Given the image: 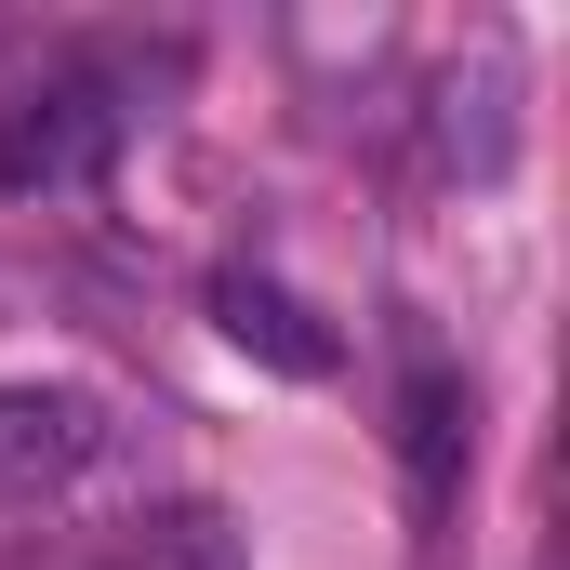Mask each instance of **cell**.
Wrapping results in <instances>:
<instances>
[{"label":"cell","instance_id":"cell-2","mask_svg":"<svg viewBox=\"0 0 570 570\" xmlns=\"http://www.w3.org/2000/svg\"><path fill=\"white\" fill-rule=\"evenodd\" d=\"M107 451L94 385H0V518H40L53 491H80Z\"/></svg>","mask_w":570,"mask_h":570},{"label":"cell","instance_id":"cell-4","mask_svg":"<svg viewBox=\"0 0 570 570\" xmlns=\"http://www.w3.org/2000/svg\"><path fill=\"white\" fill-rule=\"evenodd\" d=\"M399 464H412V504H451V478H464V372H412V385H399Z\"/></svg>","mask_w":570,"mask_h":570},{"label":"cell","instance_id":"cell-5","mask_svg":"<svg viewBox=\"0 0 570 570\" xmlns=\"http://www.w3.org/2000/svg\"><path fill=\"white\" fill-rule=\"evenodd\" d=\"M107 570H253V558H239V531H226L213 504H159V518L120 531V558H107Z\"/></svg>","mask_w":570,"mask_h":570},{"label":"cell","instance_id":"cell-3","mask_svg":"<svg viewBox=\"0 0 570 570\" xmlns=\"http://www.w3.org/2000/svg\"><path fill=\"white\" fill-rule=\"evenodd\" d=\"M213 318H226V332H239L253 358H279L292 385H318V372L345 358V345H332V332H318V318H305L279 279H253V266H226V279H213Z\"/></svg>","mask_w":570,"mask_h":570},{"label":"cell","instance_id":"cell-1","mask_svg":"<svg viewBox=\"0 0 570 570\" xmlns=\"http://www.w3.org/2000/svg\"><path fill=\"white\" fill-rule=\"evenodd\" d=\"M107 159H120V94H107L94 67L0 94V199H53V186H94Z\"/></svg>","mask_w":570,"mask_h":570}]
</instances>
